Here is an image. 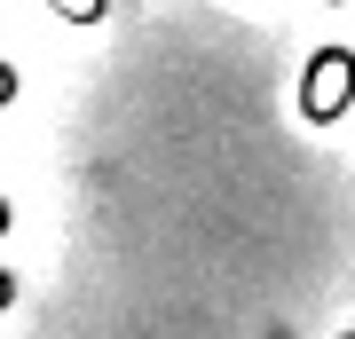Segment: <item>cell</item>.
Wrapping results in <instances>:
<instances>
[{
    "label": "cell",
    "instance_id": "cell-2",
    "mask_svg": "<svg viewBox=\"0 0 355 339\" xmlns=\"http://www.w3.org/2000/svg\"><path fill=\"white\" fill-rule=\"evenodd\" d=\"M48 8L64 16V24H79V32H87V24H103V16H111V0H48Z\"/></svg>",
    "mask_w": 355,
    "mask_h": 339
},
{
    "label": "cell",
    "instance_id": "cell-7",
    "mask_svg": "<svg viewBox=\"0 0 355 339\" xmlns=\"http://www.w3.org/2000/svg\"><path fill=\"white\" fill-rule=\"evenodd\" d=\"M340 339H355V331H340Z\"/></svg>",
    "mask_w": 355,
    "mask_h": 339
},
{
    "label": "cell",
    "instance_id": "cell-3",
    "mask_svg": "<svg viewBox=\"0 0 355 339\" xmlns=\"http://www.w3.org/2000/svg\"><path fill=\"white\" fill-rule=\"evenodd\" d=\"M16 87H24V79H16V63L0 55V111H8V103H16Z\"/></svg>",
    "mask_w": 355,
    "mask_h": 339
},
{
    "label": "cell",
    "instance_id": "cell-1",
    "mask_svg": "<svg viewBox=\"0 0 355 339\" xmlns=\"http://www.w3.org/2000/svg\"><path fill=\"white\" fill-rule=\"evenodd\" d=\"M347 111H355V48H316L300 63V119L340 126Z\"/></svg>",
    "mask_w": 355,
    "mask_h": 339
},
{
    "label": "cell",
    "instance_id": "cell-4",
    "mask_svg": "<svg viewBox=\"0 0 355 339\" xmlns=\"http://www.w3.org/2000/svg\"><path fill=\"white\" fill-rule=\"evenodd\" d=\"M8 308H16V277L0 268V315H8Z\"/></svg>",
    "mask_w": 355,
    "mask_h": 339
},
{
    "label": "cell",
    "instance_id": "cell-6",
    "mask_svg": "<svg viewBox=\"0 0 355 339\" xmlns=\"http://www.w3.org/2000/svg\"><path fill=\"white\" fill-rule=\"evenodd\" d=\"M324 8H340V0H324Z\"/></svg>",
    "mask_w": 355,
    "mask_h": 339
},
{
    "label": "cell",
    "instance_id": "cell-5",
    "mask_svg": "<svg viewBox=\"0 0 355 339\" xmlns=\"http://www.w3.org/2000/svg\"><path fill=\"white\" fill-rule=\"evenodd\" d=\"M8 229H16V214H8V198H0V237H8Z\"/></svg>",
    "mask_w": 355,
    "mask_h": 339
}]
</instances>
